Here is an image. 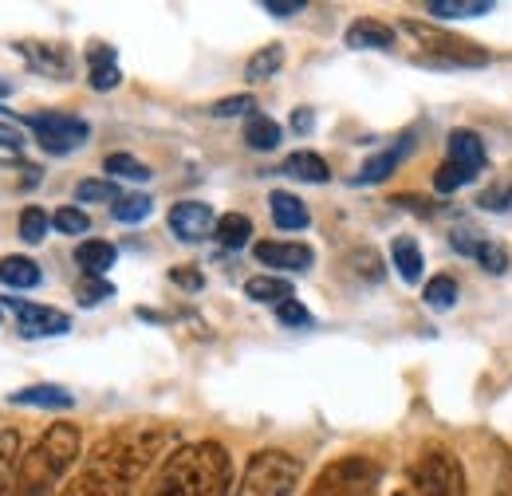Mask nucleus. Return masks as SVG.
<instances>
[{
    "instance_id": "obj_37",
    "label": "nucleus",
    "mask_w": 512,
    "mask_h": 496,
    "mask_svg": "<svg viewBox=\"0 0 512 496\" xmlns=\"http://www.w3.org/2000/svg\"><path fill=\"white\" fill-rule=\"evenodd\" d=\"M469 182H473V174H465V170H461V166H453L449 158L438 166V174H434V189H438V193H453V189L469 186Z\"/></svg>"
},
{
    "instance_id": "obj_43",
    "label": "nucleus",
    "mask_w": 512,
    "mask_h": 496,
    "mask_svg": "<svg viewBox=\"0 0 512 496\" xmlns=\"http://www.w3.org/2000/svg\"><path fill=\"white\" fill-rule=\"evenodd\" d=\"M170 280H174L178 288H190V292H197V288L205 284V280H201V272H193L190 264H186V268H174V272H170Z\"/></svg>"
},
{
    "instance_id": "obj_16",
    "label": "nucleus",
    "mask_w": 512,
    "mask_h": 496,
    "mask_svg": "<svg viewBox=\"0 0 512 496\" xmlns=\"http://www.w3.org/2000/svg\"><path fill=\"white\" fill-rule=\"evenodd\" d=\"M115 245L111 241H83L75 248V264L83 268V276L91 280H107V268H115Z\"/></svg>"
},
{
    "instance_id": "obj_2",
    "label": "nucleus",
    "mask_w": 512,
    "mask_h": 496,
    "mask_svg": "<svg viewBox=\"0 0 512 496\" xmlns=\"http://www.w3.org/2000/svg\"><path fill=\"white\" fill-rule=\"evenodd\" d=\"M233 493V457L221 441H186L174 445L142 496H229Z\"/></svg>"
},
{
    "instance_id": "obj_4",
    "label": "nucleus",
    "mask_w": 512,
    "mask_h": 496,
    "mask_svg": "<svg viewBox=\"0 0 512 496\" xmlns=\"http://www.w3.org/2000/svg\"><path fill=\"white\" fill-rule=\"evenodd\" d=\"M390 496H469V477H465V465L449 449L434 445V449H422L406 465L398 489Z\"/></svg>"
},
{
    "instance_id": "obj_13",
    "label": "nucleus",
    "mask_w": 512,
    "mask_h": 496,
    "mask_svg": "<svg viewBox=\"0 0 512 496\" xmlns=\"http://www.w3.org/2000/svg\"><path fill=\"white\" fill-rule=\"evenodd\" d=\"M449 162L477 178V174L485 170V162H489L481 134H473V130H453V134H449Z\"/></svg>"
},
{
    "instance_id": "obj_18",
    "label": "nucleus",
    "mask_w": 512,
    "mask_h": 496,
    "mask_svg": "<svg viewBox=\"0 0 512 496\" xmlns=\"http://www.w3.org/2000/svg\"><path fill=\"white\" fill-rule=\"evenodd\" d=\"M245 296L256 300V304H272V308H280V304L296 300V292H292V280H288V276H253V280L245 284Z\"/></svg>"
},
{
    "instance_id": "obj_19",
    "label": "nucleus",
    "mask_w": 512,
    "mask_h": 496,
    "mask_svg": "<svg viewBox=\"0 0 512 496\" xmlns=\"http://www.w3.org/2000/svg\"><path fill=\"white\" fill-rule=\"evenodd\" d=\"M284 174H288V178H296V182L323 186V182L331 178V166L323 162L320 154H312V150H296V154H288V158H284Z\"/></svg>"
},
{
    "instance_id": "obj_36",
    "label": "nucleus",
    "mask_w": 512,
    "mask_h": 496,
    "mask_svg": "<svg viewBox=\"0 0 512 496\" xmlns=\"http://www.w3.org/2000/svg\"><path fill=\"white\" fill-rule=\"evenodd\" d=\"M75 296H79V304H83V308H95V304L111 300V296H115V288H111L107 280H91V276H83V280H79V288H75Z\"/></svg>"
},
{
    "instance_id": "obj_44",
    "label": "nucleus",
    "mask_w": 512,
    "mask_h": 496,
    "mask_svg": "<svg viewBox=\"0 0 512 496\" xmlns=\"http://www.w3.org/2000/svg\"><path fill=\"white\" fill-rule=\"evenodd\" d=\"M312 126H316V115H312L308 107H300V111L292 115V130H300V134H308Z\"/></svg>"
},
{
    "instance_id": "obj_27",
    "label": "nucleus",
    "mask_w": 512,
    "mask_h": 496,
    "mask_svg": "<svg viewBox=\"0 0 512 496\" xmlns=\"http://www.w3.org/2000/svg\"><path fill=\"white\" fill-rule=\"evenodd\" d=\"M398 162H402V150H386V154H375L363 170H359V178H355V186H375V182H386L394 170H398Z\"/></svg>"
},
{
    "instance_id": "obj_31",
    "label": "nucleus",
    "mask_w": 512,
    "mask_h": 496,
    "mask_svg": "<svg viewBox=\"0 0 512 496\" xmlns=\"http://www.w3.org/2000/svg\"><path fill=\"white\" fill-rule=\"evenodd\" d=\"M422 300L434 311H449L457 304V280H453V276H434V280L422 288Z\"/></svg>"
},
{
    "instance_id": "obj_17",
    "label": "nucleus",
    "mask_w": 512,
    "mask_h": 496,
    "mask_svg": "<svg viewBox=\"0 0 512 496\" xmlns=\"http://www.w3.org/2000/svg\"><path fill=\"white\" fill-rule=\"evenodd\" d=\"M40 280H44V272H40L36 260H28V256H4L0 260V284L12 288V292H28Z\"/></svg>"
},
{
    "instance_id": "obj_24",
    "label": "nucleus",
    "mask_w": 512,
    "mask_h": 496,
    "mask_svg": "<svg viewBox=\"0 0 512 496\" xmlns=\"http://www.w3.org/2000/svg\"><path fill=\"white\" fill-rule=\"evenodd\" d=\"M245 146H249V150H260V154L276 150V146H280V123H272L268 115L245 119Z\"/></svg>"
},
{
    "instance_id": "obj_40",
    "label": "nucleus",
    "mask_w": 512,
    "mask_h": 496,
    "mask_svg": "<svg viewBox=\"0 0 512 496\" xmlns=\"http://www.w3.org/2000/svg\"><path fill=\"white\" fill-rule=\"evenodd\" d=\"M260 8H264L268 16H280V20H288V16H300L308 4H304V0H264Z\"/></svg>"
},
{
    "instance_id": "obj_10",
    "label": "nucleus",
    "mask_w": 512,
    "mask_h": 496,
    "mask_svg": "<svg viewBox=\"0 0 512 496\" xmlns=\"http://www.w3.org/2000/svg\"><path fill=\"white\" fill-rule=\"evenodd\" d=\"M170 229H174L178 241L197 245V241H205L217 229V217H213V209L205 201H178L170 209Z\"/></svg>"
},
{
    "instance_id": "obj_41",
    "label": "nucleus",
    "mask_w": 512,
    "mask_h": 496,
    "mask_svg": "<svg viewBox=\"0 0 512 496\" xmlns=\"http://www.w3.org/2000/svg\"><path fill=\"white\" fill-rule=\"evenodd\" d=\"M24 142H28V138H24V130H20V126H16V123H0V146H4V150L20 154V150H24Z\"/></svg>"
},
{
    "instance_id": "obj_38",
    "label": "nucleus",
    "mask_w": 512,
    "mask_h": 496,
    "mask_svg": "<svg viewBox=\"0 0 512 496\" xmlns=\"http://www.w3.org/2000/svg\"><path fill=\"white\" fill-rule=\"evenodd\" d=\"M119 83H123L119 63H95V67H91V87H95V91H115Z\"/></svg>"
},
{
    "instance_id": "obj_3",
    "label": "nucleus",
    "mask_w": 512,
    "mask_h": 496,
    "mask_svg": "<svg viewBox=\"0 0 512 496\" xmlns=\"http://www.w3.org/2000/svg\"><path fill=\"white\" fill-rule=\"evenodd\" d=\"M79 449H83L79 426H71V422L48 426L44 437L20 457V469H16V481H12L8 496H60L56 489L75 469Z\"/></svg>"
},
{
    "instance_id": "obj_22",
    "label": "nucleus",
    "mask_w": 512,
    "mask_h": 496,
    "mask_svg": "<svg viewBox=\"0 0 512 496\" xmlns=\"http://www.w3.org/2000/svg\"><path fill=\"white\" fill-rule=\"evenodd\" d=\"M20 434L16 430H0V496H8L16 469H20Z\"/></svg>"
},
{
    "instance_id": "obj_28",
    "label": "nucleus",
    "mask_w": 512,
    "mask_h": 496,
    "mask_svg": "<svg viewBox=\"0 0 512 496\" xmlns=\"http://www.w3.org/2000/svg\"><path fill=\"white\" fill-rule=\"evenodd\" d=\"M48 229H52V217H48L40 205H24V209H20V241L40 245V241L48 237Z\"/></svg>"
},
{
    "instance_id": "obj_30",
    "label": "nucleus",
    "mask_w": 512,
    "mask_h": 496,
    "mask_svg": "<svg viewBox=\"0 0 512 496\" xmlns=\"http://www.w3.org/2000/svg\"><path fill=\"white\" fill-rule=\"evenodd\" d=\"M103 170L115 174V178H127V182H150V166L138 162L134 154H107Z\"/></svg>"
},
{
    "instance_id": "obj_12",
    "label": "nucleus",
    "mask_w": 512,
    "mask_h": 496,
    "mask_svg": "<svg viewBox=\"0 0 512 496\" xmlns=\"http://www.w3.org/2000/svg\"><path fill=\"white\" fill-rule=\"evenodd\" d=\"M268 209H272V225H276V229H284V233H300V229H308V225H312L308 205H304L296 193H288V189H272Z\"/></svg>"
},
{
    "instance_id": "obj_34",
    "label": "nucleus",
    "mask_w": 512,
    "mask_h": 496,
    "mask_svg": "<svg viewBox=\"0 0 512 496\" xmlns=\"http://www.w3.org/2000/svg\"><path fill=\"white\" fill-rule=\"evenodd\" d=\"M209 115H217V119H237V115L253 119L256 99H253V95H229V99H217V103L209 107Z\"/></svg>"
},
{
    "instance_id": "obj_8",
    "label": "nucleus",
    "mask_w": 512,
    "mask_h": 496,
    "mask_svg": "<svg viewBox=\"0 0 512 496\" xmlns=\"http://www.w3.org/2000/svg\"><path fill=\"white\" fill-rule=\"evenodd\" d=\"M20 126H28L36 134V142L48 150V154H71L79 150L87 138H91V126L75 115H64V111H36V115H24Z\"/></svg>"
},
{
    "instance_id": "obj_7",
    "label": "nucleus",
    "mask_w": 512,
    "mask_h": 496,
    "mask_svg": "<svg viewBox=\"0 0 512 496\" xmlns=\"http://www.w3.org/2000/svg\"><path fill=\"white\" fill-rule=\"evenodd\" d=\"M402 32L418 40V48H422L418 63H430V67H485V63H489V52H481V48L469 44V40L449 36V32H442V28L406 20Z\"/></svg>"
},
{
    "instance_id": "obj_14",
    "label": "nucleus",
    "mask_w": 512,
    "mask_h": 496,
    "mask_svg": "<svg viewBox=\"0 0 512 496\" xmlns=\"http://www.w3.org/2000/svg\"><path fill=\"white\" fill-rule=\"evenodd\" d=\"M343 40L355 52H390L394 48V28L383 24V20H355Z\"/></svg>"
},
{
    "instance_id": "obj_42",
    "label": "nucleus",
    "mask_w": 512,
    "mask_h": 496,
    "mask_svg": "<svg viewBox=\"0 0 512 496\" xmlns=\"http://www.w3.org/2000/svg\"><path fill=\"white\" fill-rule=\"evenodd\" d=\"M481 205L485 209H497V213H505V209H512V189H489L485 197H481Z\"/></svg>"
},
{
    "instance_id": "obj_20",
    "label": "nucleus",
    "mask_w": 512,
    "mask_h": 496,
    "mask_svg": "<svg viewBox=\"0 0 512 496\" xmlns=\"http://www.w3.org/2000/svg\"><path fill=\"white\" fill-rule=\"evenodd\" d=\"M390 260H394V268H398V276L406 280V284H418L422 280V248L414 237H394V245H390Z\"/></svg>"
},
{
    "instance_id": "obj_6",
    "label": "nucleus",
    "mask_w": 512,
    "mask_h": 496,
    "mask_svg": "<svg viewBox=\"0 0 512 496\" xmlns=\"http://www.w3.org/2000/svg\"><path fill=\"white\" fill-rule=\"evenodd\" d=\"M379 485H383V465L367 453H347L323 465L304 496H379Z\"/></svg>"
},
{
    "instance_id": "obj_21",
    "label": "nucleus",
    "mask_w": 512,
    "mask_h": 496,
    "mask_svg": "<svg viewBox=\"0 0 512 496\" xmlns=\"http://www.w3.org/2000/svg\"><path fill=\"white\" fill-rule=\"evenodd\" d=\"M213 237H217L221 248H245L249 237H253V221H249L245 213H225V217H217Z\"/></svg>"
},
{
    "instance_id": "obj_33",
    "label": "nucleus",
    "mask_w": 512,
    "mask_h": 496,
    "mask_svg": "<svg viewBox=\"0 0 512 496\" xmlns=\"http://www.w3.org/2000/svg\"><path fill=\"white\" fill-rule=\"evenodd\" d=\"M52 225L64 233V237H83L87 229H91V217L79 209V205H64V209H56V217H52Z\"/></svg>"
},
{
    "instance_id": "obj_29",
    "label": "nucleus",
    "mask_w": 512,
    "mask_h": 496,
    "mask_svg": "<svg viewBox=\"0 0 512 496\" xmlns=\"http://www.w3.org/2000/svg\"><path fill=\"white\" fill-rule=\"evenodd\" d=\"M150 209H154V201H150L146 193H127V197H119V201L111 205L115 221H123V225H138V221H146V217H150Z\"/></svg>"
},
{
    "instance_id": "obj_9",
    "label": "nucleus",
    "mask_w": 512,
    "mask_h": 496,
    "mask_svg": "<svg viewBox=\"0 0 512 496\" xmlns=\"http://www.w3.org/2000/svg\"><path fill=\"white\" fill-rule=\"evenodd\" d=\"M4 308L16 311L24 339H44V335H67L71 331V315L56 308H44V304H32V300H4Z\"/></svg>"
},
{
    "instance_id": "obj_39",
    "label": "nucleus",
    "mask_w": 512,
    "mask_h": 496,
    "mask_svg": "<svg viewBox=\"0 0 512 496\" xmlns=\"http://www.w3.org/2000/svg\"><path fill=\"white\" fill-rule=\"evenodd\" d=\"M276 319L284 323V327H312L316 319H312V311L304 308L300 300H288V304H280L276 308Z\"/></svg>"
},
{
    "instance_id": "obj_5",
    "label": "nucleus",
    "mask_w": 512,
    "mask_h": 496,
    "mask_svg": "<svg viewBox=\"0 0 512 496\" xmlns=\"http://www.w3.org/2000/svg\"><path fill=\"white\" fill-rule=\"evenodd\" d=\"M304 465L288 449H256L229 496H296Z\"/></svg>"
},
{
    "instance_id": "obj_32",
    "label": "nucleus",
    "mask_w": 512,
    "mask_h": 496,
    "mask_svg": "<svg viewBox=\"0 0 512 496\" xmlns=\"http://www.w3.org/2000/svg\"><path fill=\"white\" fill-rule=\"evenodd\" d=\"M123 193L115 182H107V178H87V182H79L75 186V201L79 205H87V201H119Z\"/></svg>"
},
{
    "instance_id": "obj_46",
    "label": "nucleus",
    "mask_w": 512,
    "mask_h": 496,
    "mask_svg": "<svg viewBox=\"0 0 512 496\" xmlns=\"http://www.w3.org/2000/svg\"><path fill=\"white\" fill-rule=\"evenodd\" d=\"M4 95H12V83H8V79H0V99H4Z\"/></svg>"
},
{
    "instance_id": "obj_26",
    "label": "nucleus",
    "mask_w": 512,
    "mask_h": 496,
    "mask_svg": "<svg viewBox=\"0 0 512 496\" xmlns=\"http://www.w3.org/2000/svg\"><path fill=\"white\" fill-rule=\"evenodd\" d=\"M20 52L32 60V67H40L44 75H67V67H71L64 48H56V44H24Z\"/></svg>"
},
{
    "instance_id": "obj_45",
    "label": "nucleus",
    "mask_w": 512,
    "mask_h": 496,
    "mask_svg": "<svg viewBox=\"0 0 512 496\" xmlns=\"http://www.w3.org/2000/svg\"><path fill=\"white\" fill-rule=\"evenodd\" d=\"M95 63H115V48H103V44H95V48L87 52V67H95Z\"/></svg>"
},
{
    "instance_id": "obj_1",
    "label": "nucleus",
    "mask_w": 512,
    "mask_h": 496,
    "mask_svg": "<svg viewBox=\"0 0 512 496\" xmlns=\"http://www.w3.org/2000/svg\"><path fill=\"white\" fill-rule=\"evenodd\" d=\"M170 430L162 426H123L99 437L83 457L79 473L67 481L60 496H130L142 473L166 457Z\"/></svg>"
},
{
    "instance_id": "obj_15",
    "label": "nucleus",
    "mask_w": 512,
    "mask_h": 496,
    "mask_svg": "<svg viewBox=\"0 0 512 496\" xmlns=\"http://www.w3.org/2000/svg\"><path fill=\"white\" fill-rule=\"evenodd\" d=\"M8 402H16V406H36V410H71V406H75V398L67 394L64 386H56V382L24 386V390L8 394Z\"/></svg>"
},
{
    "instance_id": "obj_35",
    "label": "nucleus",
    "mask_w": 512,
    "mask_h": 496,
    "mask_svg": "<svg viewBox=\"0 0 512 496\" xmlns=\"http://www.w3.org/2000/svg\"><path fill=\"white\" fill-rule=\"evenodd\" d=\"M473 260H477L485 272H493V276H505V272H509V252H505V245H497V241H481Z\"/></svg>"
},
{
    "instance_id": "obj_23",
    "label": "nucleus",
    "mask_w": 512,
    "mask_h": 496,
    "mask_svg": "<svg viewBox=\"0 0 512 496\" xmlns=\"http://www.w3.org/2000/svg\"><path fill=\"white\" fill-rule=\"evenodd\" d=\"M280 67H284V48H280V44H264V48L253 52L249 63H245V79H249V83H264V79H272Z\"/></svg>"
},
{
    "instance_id": "obj_11",
    "label": "nucleus",
    "mask_w": 512,
    "mask_h": 496,
    "mask_svg": "<svg viewBox=\"0 0 512 496\" xmlns=\"http://www.w3.org/2000/svg\"><path fill=\"white\" fill-rule=\"evenodd\" d=\"M253 256L264 268H276V272H308L316 264V252L300 241H260Z\"/></svg>"
},
{
    "instance_id": "obj_25",
    "label": "nucleus",
    "mask_w": 512,
    "mask_h": 496,
    "mask_svg": "<svg viewBox=\"0 0 512 496\" xmlns=\"http://www.w3.org/2000/svg\"><path fill=\"white\" fill-rule=\"evenodd\" d=\"M426 12L430 16H442V20H469V16L493 12V4L489 0H430Z\"/></svg>"
}]
</instances>
